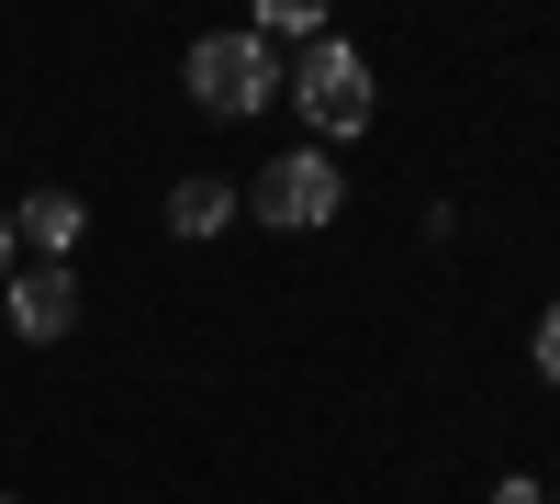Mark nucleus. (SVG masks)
I'll return each instance as SVG.
<instances>
[{
    "instance_id": "obj_1",
    "label": "nucleus",
    "mask_w": 560,
    "mask_h": 504,
    "mask_svg": "<svg viewBox=\"0 0 560 504\" xmlns=\"http://www.w3.org/2000/svg\"><path fill=\"white\" fill-rule=\"evenodd\" d=\"M303 102V124H314V146H337V134H359L370 124V102H382V90H370V57L348 34H325V45H303V68L280 79Z\"/></svg>"
},
{
    "instance_id": "obj_2",
    "label": "nucleus",
    "mask_w": 560,
    "mask_h": 504,
    "mask_svg": "<svg viewBox=\"0 0 560 504\" xmlns=\"http://www.w3.org/2000/svg\"><path fill=\"white\" fill-rule=\"evenodd\" d=\"M337 202H348L337 146H292V157H269V168L247 179V213L280 224V236H314V224H337Z\"/></svg>"
},
{
    "instance_id": "obj_3",
    "label": "nucleus",
    "mask_w": 560,
    "mask_h": 504,
    "mask_svg": "<svg viewBox=\"0 0 560 504\" xmlns=\"http://www.w3.org/2000/svg\"><path fill=\"white\" fill-rule=\"evenodd\" d=\"M179 79H191V102H202V113H224V124H236V113H269V102H280V57H269L258 34H202Z\"/></svg>"
},
{
    "instance_id": "obj_4",
    "label": "nucleus",
    "mask_w": 560,
    "mask_h": 504,
    "mask_svg": "<svg viewBox=\"0 0 560 504\" xmlns=\"http://www.w3.org/2000/svg\"><path fill=\"white\" fill-rule=\"evenodd\" d=\"M0 292H12V326H23L34 348L79 326V269H68V258H34V269H12Z\"/></svg>"
},
{
    "instance_id": "obj_5",
    "label": "nucleus",
    "mask_w": 560,
    "mask_h": 504,
    "mask_svg": "<svg viewBox=\"0 0 560 504\" xmlns=\"http://www.w3.org/2000/svg\"><path fill=\"white\" fill-rule=\"evenodd\" d=\"M12 236H34L45 258H68V247L90 236V202H79V191H23V213H12Z\"/></svg>"
},
{
    "instance_id": "obj_6",
    "label": "nucleus",
    "mask_w": 560,
    "mask_h": 504,
    "mask_svg": "<svg viewBox=\"0 0 560 504\" xmlns=\"http://www.w3.org/2000/svg\"><path fill=\"white\" fill-rule=\"evenodd\" d=\"M168 224H179V236H224V224H236V179H179Z\"/></svg>"
},
{
    "instance_id": "obj_7",
    "label": "nucleus",
    "mask_w": 560,
    "mask_h": 504,
    "mask_svg": "<svg viewBox=\"0 0 560 504\" xmlns=\"http://www.w3.org/2000/svg\"><path fill=\"white\" fill-rule=\"evenodd\" d=\"M269 34H292V45H325V23H314V0H269V12H258V45Z\"/></svg>"
},
{
    "instance_id": "obj_8",
    "label": "nucleus",
    "mask_w": 560,
    "mask_h": 504,
    "mask_svg": "<svg viewBox=\"0 0 560 504\" xmlns=\"http://www.w3.org/2000/svg\"><path fill=\"white\" fill-rule=\"evenodd\" d=\"M538 371H549V382H560V303H549V314H538Z\"/></svg>"
},
{
    "instance_id": "obj_9",
    "label": "nucleus",
    "mask_w": 560,
    "mask_h": 504,
    "mask_svg": "<svg viewBox=\"0 0 560 504\" xmlns=\"http://www.w3.org/2000/svg\"><path fill=\"white\" fill-rule=\"evenodd\" d=\"M493 504H549V493H538V482L516 471V482H493Z\"/></svg>"
},
{
    "instance_id": "obj_10",
    "label": "nucleus",
    "mask_w": 560,
    "mask_h": 504,
    "mask_svg": "<svg viewBox=\"0 0 560 504\" xmlns=\"http://www.w3.org/2000/svg\"><path fill=\"white\" fill-rule=\"evenodd\" d=\"M0 281H12V213H0Z\"/></svg>"
},
{
    "instance_id": "obj_11",
    "label": "nucleus",
    "mask_w": 560,
    "mask_h": 504,
    "mask_svg": "<svg viewBox=\"0 0 560 504\" xmlns=\"http://www.w3.org/2000/svg\"><path fill=\"white\" fill-rule=\"evenodd\" d=\"M0 504H23V493H0Z\"/></svg>"
},
{
    "instance_id": "obj_12",
    "label": "nucleus",
    "mask_w": 560,
    "mask_h": 504,
    "mask_svg": "<svg viewBox=\"0 0 560 504\" xmlns=\"http://www.w3.org/2000/svg\"><path fill=\"white\" fill-rule=\"evenodd\" d=\"M549 504H560V493H549Z\"/></svg>"
}]
</instances>
